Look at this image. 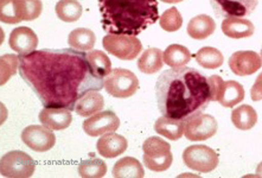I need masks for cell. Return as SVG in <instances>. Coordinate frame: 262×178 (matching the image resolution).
<instances>
[{
  "label": "cell",
  "mask_w": 262,
  "mask_h": 178,
  "mask_svg": "<svg viewBox=\"0 0 262 178\" xmlns=\"http://www.w3.org/2000/svg\"><path fill=\"white\" fill-rule=\"evenodd\" d=\"M19 57V75L44 107L75 110L87 93L104 88L83 51L43 49Z\"/></svg>",
  "instance_id": "obj_1"
},
{
  "label": "cell",
  "mask_w": 262,
  "mask_h": 178,
  "mask_svg": "<svg viewBox=\"0 0 262 178\" xmlns=\"http://www.w3.org/2000/svg\"><path fill=\"white\" fill-rule=\"evenodd\" d=\"M156 100L163 116L188 120L208 108L211 101L210 86L207 77L196 69L172 68L157 80Z\"/></svg>",
  "instance_id": "obj_2"
},
{
  "label": "cell",
  "mask_w": 262,
  "mask_h": 178,
  "mask_svg": "<svg viewBox=\"0 0 262 178\" xmlns=\"http://www.w3.org/2000/svg\"><path fill=\"white\" fill-rule=\"evenodd\" d=\"M101 24L106 32L138 36L159 19L157 0H99Z\"/></svg>",
  "instance_id": "obj_3"
},
{
  "label": "cell",
  "mask_w": 262,
  "mask_h": 178,
  "mask_svg": "<svg viewBox=\"0 0 262 178\" xmlns=\"http://www.w3.org/2000/svg\"><path fill=\"white\" fill-rule=\"evenodd\" d=\"M144 164L146 168L155 172H163L170 168L173 157L171 153V145L158 137H149L145 140Z\"/></svg>",
  "instance_id": "obj_4"
},
{
  "label": "cell",
  "mask_w": 262,
  "mask_h": 178,
  "mask_svg": "<svg viewBox=\"0 0 262 178\" xmlns=\"http://www.w3.org/2000/svg\"><path fill=\"white\" fill-rule=\"evenodd\" d=\"M104 89L113 98H130L139 89V80L130 70L117 68L110 73L104 80Z\"/></svg>",
  "instance_id": "obj_5"
},
{
  "label": "cell",
  "mask_w": 262,
  "mask_h": 178,
  "mask_svg": "<svg viewBox=\"0 0 262 178\" xmlns=\"http://www.w3.org/2000/svg\"><path fill=\"white\" fill-rule=\"evenodd\" d=\"M36 170L35 161L23 151H11L0 161V171L4 177L28 178Z\"/></svg>",
  "instance_id": "obj_6"
},
{
  "label": "cell",
  "mask_w": 262,
  "mask_h": 178,
  "mask_svg": "<svg viewBox=\"0 0 262 178\" xmlns=\"http://www.w3.org/2000/svg\"><path fill=\"white\" fill-rule=\"evenodd\" d=\"M102 44L106 51L122 61H132L143 50V44L136 36L108 33L104 36Z\"/></svg>",
  "instance_id": "obj_7"
},
{
  "label": "cell",
  "mask_w": 262,
  "mask_h": 178,
  "mask_svg": "<svg viewBox=\"0 0 262 178\" xmlns=\"http://www.w3.org/2000/svg\"><path fill=\"white\" fill-rule=\"evenodd\" d=\"M184 164L193 171L201 173L211 172L219 165V154L211 147L205 145H192L183 152Z\"/></svg>",
  "instance_id": "obj_8"
},
{
  "label": "cell",
  "mask_w": 262,
  "mask_h": 178,
  "mask_svg": "<svg viewBox=\"0 0 262 178\" xmlns=\"http://www.w3.org/2000/svg\"><path fill=\"white\" fill-rule=\"evenodd\" d=\"M217 132V121L209 114H197L186 120L184 136L191 142H203Z\"/></svg>",
  "instance_id": "obj_9"
},
{
  "label": "cell",
  "mask_w": 262,
  "mask_h": 178,
  "mask_svg": "<svg viewBox=\"0 0 262 178\" xmlns=\"http://www.w3.org/2000/svg\"><path fill=\"white\" fill-rule=\"evenodd\" d=\"M21 140L26 146L36 152L51 150L56 144V137L52 129L40 125H31L23 129Z\"/></svg>",
  "instance_id": "obj_10"
},
{
  "label": "cell",
  "mask_w": 262,
  "mask_h": 178,
  "mask_svg": "<svg viewBox=\"0 0 262 178\" xmlns=\"http://www.w3.org/2000/svg\"><path fill=\"white\" fill-rule=\"evenodd\" d=\"M217 17L245 18L255 11L259 0H210Z\"/></svg>",
  "instance_id": "obj_11"
},
{
  "label": "cell",
  "mask_w": 262,
  "mask_h": 178,
  "mask_svg": "<svg viewBox=\"0 0 262 178\" xmlns=\"http://www.w3.org/2000/svg\"><path fill=\"white\" fill-rule=\"evenodd\" d=\"M120 127V119L112 110H101L83 122V129L88 136L100 137L114 133Z\"/></svg>",
  "instance_id": "obj_12"
},
{
  "label": "cell",
  "mask_w": 262,
  "mask_h": 178,
  "mask_svg": "<svg viewBox=\"0 0 262 178\" xmlns=\"http://www.w3.org/2000/svg\"><path fill=\"white\" fill-rule=\"evenodd\" d=\"M229 68L235 75L249 76L262 66V58L255 51H236L229 58Z\"/></svg>",
  "instance_id": "obj_13"
},
{
  "label": "cell",
  "mask_w": 262,
  "mask_h": 178,
  "mask_svg": "<svg viewBox=\"0 0 262 178\" xmlns=\"http://www.w3.org/2000/svg\"><path fill=\"white\" fill-rule=\"evenodd\" d=\"M9 44L11 49L16 51L19 56H25L36 50L38 46V37L32 29L20 27L11 32Z\"/></svg>",
  "instance_id": "obj_14"
},
{
  "label": "cell",
  "mask_w": 262,
  "mask_h": 178,
  "mask_svg": "<svg viewBox=\"0 0 262 178\" xmlns=\"http://www.w3.org/2000/svg\"><path fill=\"white\" fill-rule=\"evenodd\" d=\"M72 110L67 108H51L44 107L39 113V121L52 131H61L69 127L73 121Z\"/></svg>",
  "instance_id": "obj_15"
},
{
  "label": "cell",
  "mask_w": 262,
  "mask_h": 178,
  "mask_svg": "<svg viewBox=\"0 0 262 178\" xmlns=\"http://www.w3.org/2000/svg\"><path fill=\"white\" fill-rule=\"evenodd\" d=\"M128 143L126 138L117 133H107L97 140L96 148L104 158H115L127 150Z\"/></svg>",
  "instance_id": "obj_16"
},
{
  "label": "cell",
  "mask_w": 262,
  "mask_h": 178,
  "mask_svg": "<svg viewBox=\"0 0 262 178\" xmlns=\"http://www.w3.org/2000/svg\"><path fill=\"white\" fill-rule=\"evenodd\" d=\"M222 32L224 35L234 39L248 38L253 36L255 31V27L252 21L248 19H243V18H226L221 24Z\"/></svg>",
  "instance_id": "obj_17"
},
{
  "label": "cell",
  "mask_w": 262,
  "mask_h": 178,
  "mask_svg": "<svg viewBox=\"0 0 262 178\" xmlns=\"http://www.w3.org/2000/svg\"><path fill=\"white\" fill-rule=\"evenodd\" d=\"M186 120L162 117L156 121L155 129L158 135L170 140H178L184 136Z\"/></svg>",
  "instance_id": "obj_18"
},
{
  "label": "cell",
  "mask_w": 262,
  "mask_h": 178,
  "mask_svg": "<svg viewBox=\"0 0 262 178\" xmlns=\"http://www.w3.org/2000/svg\"><path fill=\"white\" fill-rule=\"evenodd\" d=\"M216 30V23L208 14H198L190 20L188 33L193 39H205L211 36Z\"/></svg>",
  "instance_id": "obj_19"
},
{
  "label": "cell",
  "mask_w": 262,
  "mask_h": 178,
  "mask_svg": "<svg viewBox=\"0 0 262 178\" xmlns=\"http://www.w3.org/2000/svg\"><path fill=\"white\" fill-rule=\"evenodd\" d=\"M104 106L103 96L99 92H89L78 100L75 106V112L81 117H92L101 112Z\"/></svg>",
  "instance_id": "obj_20"
},
{
  "label": "cell",
  "mask_w": 262,
  "mask_h": 178,
  "mask_svg": "<svg viewBox=\"0 0 262 178\" xmlns=\"http://www.w3.org/2000/svg\"><path fill=\"white\" fill-rule=\"evenodd\" d=\"M163 51L158 48H148L138 59V68L144 74H156L163 68Z\"/></svg>",
  "instance_id": "obj_21"
},
{
  "label": "cell",
  "mask_w": 262,
  "mask_h": 178,
  "mask_svg": "<svg viewBox=\"0 0 262 178\" xmlns=\"http://www.w3.org/2000/svg\"><path fill=\"white\" fill-rule=\"evenodd\" d=\"M113 176L117 178H141L145 176L143 165L138 159L133 157H125L115 163L113 168Z\"/></svg>",
  "instance_id": "obj_22"
},
{
  "label": "cell",
  "mask_w": 262,
  "mask_h": 178,
  "mask_svg": "<svg viewBox=\"0 0 262 178\" xmlns=\"http://www.w3.org/2000/svg\"><path fill=\"white\" fill-rule=\"evenodd\" d=\"M96 36L89 29L78 28L69 33L68 43L72 49L78 51H91L95 46Z\"/></svg>",
  "instance_id": "obj_23"
},
{
  "label": "cell",
  "mask_w": 262,
  "mask_h": 178,
  "mask_svg": "<svg viewBox=\"0 0 262 178\" xmlns=\"http://www.w3.org/2000/svg\"><path fill=\"white\" fill-rule=\"evenodd\" d=\"M231 121L236 128L248 131L256 125L257 113L252 106L242 105L231 112Z\"/></svg>",
  "instance_id": "obj_24"
},
{
  "label": "cell",
  "mask_w": 262,
  "mask_h": 178,
  "mask_svg": "<svg viewBox=\"0 0 262 178\" xmlns=\"http://www.w3.org/2000/svg\"><path fill=\"white\" fill-rule=\"evenodd\" d=\"M245 99V89L236 81H226L221 93L219 102L223 107L231 108L235 105H238Z\"/></svg>",
  "instance_id": "obj_25"
},
{
  "label": "cell",
  "mask_w": 262,
  "mask_h": 178,
  "mask_svg": "<svg viewBox=\"0 0 262 178\" xmlns=\"http://www.w3.org/2000/svg\"><path fill=\"white\" fill-rule=\"evenodd\" d=\"M56 14L66 23H74L78 20L83 12V7L77 0H59L56 4Z\"/></svg>",
  "instance_id": "obj_26"
},
{
  "label": "cell",
  "mask_w": 262,
  "mask_h": 178,
  "mask_svg": "<svg viewBox=\"0 0 262 178\" xmlns=\"http://www.w3.org/2000/svg\"><path fill=\"white\" fill-rule=\"evenodd\" d=\"M164 62L172 68L184 66L191 61V53L188 48L179 46V44H171L164 51Z\"/></svg>",
  "instance_id": "obj_27"
},
{
  "label": "cell",
  "mask_w": 262,
  "mask_h": 178,
  "mask_svg": "<svg viewBox=\"0 0 262 178\" xmlns=\"http://www.w3.org/2000/svg\"><path fill=\"white\" fill-rule=\"evenodd\" d=\"M87 58L96 76L103 79V77L110 75V73L112 72V62L103 51L91 50L87 54Z\"/></svg>",
  "instance_id": "obj_28"
},
{
  "label": "cell",
  "mask_w": 262,
  "mask_h": 178,
  "mask_svg": "<svg viewBox=\"0 0 262 178\" xmlns=\"http://www.w3.org/2000/svg\"><path fill=\"white\" fill-rule=\"evenodd\" d=\"M196 61L205 69H217L223 64V55L211 47H204L196 54Z\"/></svg>",
  "instance_id": "obj_29"
},
{
  "label": "cell",
  "mask_w": 262,
  "mask_h": 178,
  "mask_svg": "<svg viewBox=\"0 0 262 178\" xmlns=\"http://www.w3.org/2000/svg\"><path fill=\"white\" fill-rule=\"evenodd\" d=\"M0 18L3 23L6 24H18L23 21V13L18 0H0Z\"/></svg>",
  "instance_id": "obj_30"
},
{
  "label": "cell",
  "mask_w": 262,
  "mask_h": 178,
  "mask_svg": "<svg viewBox=\"0 0 262 178\" xmlns=\"http://www.w3.org/2000/svg\"><path fill=\"white\" fill-rule=\"evenodd\" d=\"M107 172V165L99 158L89 159L78 165V175L84 178H100Z\"/></svg>",
  "instance_id": "obj_31"
},
{
  "label": "cell",
  "mask_w": 262,
  "mask_h": 178,
  "mask_svg": "<svg viewBox=\"0 0 262 178\" xmlns=\"http://www.w3.org/2000/svg\"><path fill=\"white\" fill-rule=\"evenodd\" d=\"M159 24L163 30L167 32L178 31L183 25V18L179 11L176 7L166 10L159 18Z\"/></svg>",
  "instance_id": "obj_32"
},
{
  "label": "cell",
  "mask_w": 262,
  "mask_h": 178,
  "mask_svg": "<svg viewBox=\"0 0 262 178\" xmlns=\"http://www.w3.org/2000/svg\"><path fill=\"white\" fill-rule=\"evenodd\" d=\"M18 3H19L24 20L31 21L37 19L42 13V0H18Z\"/></svg>",
  "instance_id": "obj_33"
},
{
  "label": "cell",
  "mask_w": 262,
  "mask_h": 178,
  "mask_svg": "<svg viewBox=\"0 0 262 178\" xmlns=\"http://www.w3.org/2000/svg\"><path fill=\"white\" fill-rule=\"evenodd\" d=\"M209 86H210L211 92V101H219V98L222 93V89L224 86V81L222 77L219 75H212L208 79Z\"/></svg>",
  "instance_id": "obj_34"
},
{
  "label": "cell",
  "mask_w": 262,
  "mask_h": 178,
  "mask_svg": "<svg viewBox=\"0 0 262 178\" xmlns=\"http://www.w3.org/2000/svg\"><path fill=\"white\" fill-rule=\"evenodd\" d=\"M250 98H252L253 101L262 100V73L257 76L255 83H254L252 91H250Z\"/></svg>",
  "instance_id": "obj_35"
},
{
  "label": "cell",
  "mask_w": 262,
  "mask_h": 178,
  "mask_svg": "<svg viewBox=\"0 0 262 178\" xmlns=\"http://www.w3.org/2000/svg\"><path fill=\"white\" fill-rule=\"evenodd\" d=\"M256 177H262V162L260 163L259 165H257L256 168Z\"/></svg>",
  "instance_id": "obj_36"
},
{
  "label": "cell",
  "mask_w": 262,
  "mask_h": 178,
  "mask_svg": "<svg viewBox=\"0 0 262 178\" xmlns=\"http://www.w3.org/2000/svg\"><path fill=\"white\" fill-rule=\"evenodd\" d=\"M160 2H163V3H167V4H177V3H182V2H184V0H160Z\"/></svg>",
  "instance_id": "obj_37"
},
{
  "label": "cell",
  "mask_w": 262,
  "mask_h": 178,
  "mask_svg": "<svg viewBox=\"0 0 262 178\" xmlns=\"http://www.w3.org/2000/svg\"><path fill=\"white\" fill-rule=\"evenodd\" d=\"M260 56H261V58H262V48H261V53H260Z\"/></svg>",
  "instance_id": "obj_38"
}]
</instances>
